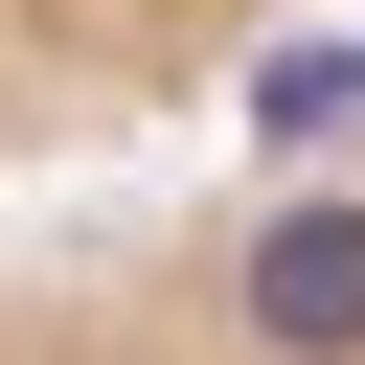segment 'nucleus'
Returning a JSON list of instances; mask_svg holds the SVG:
<instances>
[{"mask_svg": "<svg viewBox=\"0 0 365 365\" xmlns=\"http://www.w3.org/2000/svg\"><path fill=\"white\" fill-rule=\"evenodd\" d=\"M0 365H365V68L0 182Z\"/></svg>", "mask_w": 365, "mask_h": 365, "instance_id": "1", "label": "nucleus"}, {"mask_svg": "<svg viewBox=\"0 0 365 365\" xmlns=\"http://www.w3.org/2000/svg\"><path fill=\"white\" fill-rule=\"evenodd\" d=\"M319 68H365V0H0V182L160 160Z\"/></svg>", "mask_w": 365, "mask_h": 365, "instance_id": "2", "label": "nucleus"}]
</instances>
